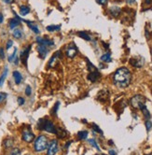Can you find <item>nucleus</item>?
Listing matches in <instances>:
<instances>
[{
	"label": "nucleus",
	"mask_w": 152,
	"mask_h": 155,
	"mask_svg": "<svg viewBox=\"0 0 152 155\" xmlns=\"http://www.w3.org/2000/svg\"><path fill=\"white\" fill-rule=\"evenodd\" d=\"M88 142H89L90 144H91V146H93V147H94V148L96 149L97 150H100L99 146L97 145V143H96V141H95V139H94V138H91V139H89V140H88Z\"/></svg>",
	"instance_id": "30"
},
{
	"label": "nucleus",
	"mask_w": 152,
	"mask_h": 155,
	"mask_svg": "<svg viewBox=\"0 0 152 155\" xmlns=\"http://www.w3.org/2000/svg\"><path fill=\"white\" fill-rule=\"evenodd\" d=\"M12 45H13V41L11 40V39H9L7 42V44H6V49L7 50H10V48L12 47Z\"/></svg>",
	"instance_id": "36"
},
{
	"label": "nucleus",
	"mask_w": 152,
	"mask_h": 155,
	"mask_svg": "<svg viewBox=\"0 0 152 155\" xmlns=\"http://www.w3.org/2000/svg\"><path fill=\"white\" fill-rule=\"evenodd\" d=\"M7 96V94L6 93H3V92L0 93V104H1V103H3L4 101L6 100Z\"/></svg>",
	"instance_id": "31"
},
{
	"label": "nucleus",
	"mask_w": 152,
	"mask_h": 155,
	"mask_svg": "<svg viewBox=\"0 0 152 155\" xmlns=\"http://www.w3.org/2000/svg\"><path fill=\"white\" fill-rule=\"evenodd\" d=\"M29 13H30V9L27 6L22 5V6L20 7V14H21L22 16H26Z\"/></svg>",
	"instance_id": "19"
},
{
	"label": "nucleus",
	"mask_w": 152,
	"mask_h": 155,
	"mask_svg": "<svg viewBox=\"0 0 152 155\" xmlns=\"http://www.w3.org/2000/svg\"><path fill=\"white\" fill-rule=\"evenodd\" d=\"M78 36L79 38H81L83 39H85V40L87 41H91V36L86 33V32H83V31H80V32H78Z\"/></svg>",
	"instance_id": "18"
},
{
	"label": "nucleus",
	"mask_w": 152,
	"mask_h": 155,
	"mask_svg": "<svg viewBox=\"0 0 152 155\" xmlns=\"http://www.w3.org/2000/svg\"><path fill=\"white\" fill-rule=\"evenodd\" d=\"M93 129L94 132H97L99 134H103V131L100 129V127L97 125V124H93Z\"/></svg>",
	"instance_id": "32"
},
{
	"label": "nucleus",
	"mask_w": 152,
	"mask_h": 155,
	"mask_svg": "<svg viewBox=\"0 0 152 155\" xmlns=\"http://www.w3.org/2000/svg\"><path fill=\"white\" fill-rule=\"evenodd\" d=\"M152 127V122L149 121V120H147L146 121V128H147V131H149Z\"/></svg>",
	"instance_id": "34"
},
{
	"label": "nucleus",
	"mask_w": 152,
	"mask_h": 155,
	"mask_svg": "<svg viewBox=\"0 0 152 155\" xmlns=\"http://www.w3.org/2000/svg\"><path fill=\"white\" fill-rule=\"evenodd\" d=\"M31 50V45H29L28 47H26L25 50L22 51L21 55H20V59H21L22 63L25 66H27V60H28V56H29V53Z\"/></svg>",
	"instance_id": "9"
},
{
	"label": "nucleus",
	"mask_w": 152,
	"mask_h": 155,
	"mask_svg": "<svg viewBox=\"0 0 152 155\" xmlns=\"http://www.w3.org/2000/svg\"><path fill=\"white\" fill-rule=\"evenodd\" d=\"M88 137V131H79V132L78 133V138L80 140H84L86 139V138Z\"/></svg>",
	"instance_id": "21"
},
{
	"label": "nucleus",
	"mask_w": 152,
	"mask_h": 155,
	"mask_svg": "<svg viewBox=\"0 0 152 155\" xmlns=\"http://www.w3.org/2000/svg\"><path fill=\"white\" fill-rule=\"evenodd\" d=\"M135 1H136V0H126L127 4H129V5H133V4L135 3Z\"/></svg>",
	"instance_id": "41"
},
{
	"label": "nucleus",
	"mask_w": 152,
	"mask_h": 155,
	"mask_svg": "<svg viewBox=\"0 0 152 155\" xmlns=\"http://www.w3.org/2000/svg\"><path fill=\"white\" fill-rule=\"evenodd\" d=\"M7 76V68L6 67L5 70L3 71L1 77H0V86H2L4 84V82H5V79H6Z\"/></svg>",
	"instance_id": "25"
},
{
	"label": "nucleus",
	"mask_w": 152,
	"mask_h": 155,
	"mask_svg": "<svg viewBox=\"0 0 152 155\" xmlns=\"http://www.w3.org/2000/svg\"><path fill=\"white\" fill-rule=\"evenodd\" d=\"M71 143H72V141H68V142H67V143H65V149H68V148H69V146H70V144H71Z\"/></svg>",
	"instance_id": "42"
},
{
	"label": "nucleus",
	"mask_w": 152,
	"mask_h": 155,
	"mask_svg": "<svg viewBox=\"0 0 152 155\" xmlns=\"http://www.w3.org/2000/svg\"><path fill=\"white\" fill-rule=\"evenodd\" d=\"M10 155H21V150L17 148H15L10 152Z\"/></svg>",
	"instance_id": "33"
},
{
	"label": "nucleus",
	"mask_w": 152,
	"mask_h": 155,
	"mask_svg": "<svg viewBox=\"0 0 152 155\" xmlns=\"http://www.w3.org/2000/svg\"><path fill=\"white\" fill-rule=\"evenodd\" d=\"M100 78H101V74L99 73V71L97 69L91 71L89 75H88V79L91 82H96L98 79H100Z\"/></svg>",
	"instance_id": "11"
},
{
	"label": "nucleus",
	"mask_w": 152,
	"mask_h": 155,
	"mask_svg": "<svg viewBox=\"0 0 152 155\" xmlns=\"http://www.w3.org/2000/svg\"><path fill=\"white\" fill-rule=\"evenodd\" d=\"M58 150V141L56 139H52L48 145L47 155H55Z\"/></svg>",
	"instance_id": "6"
},
{
	"label": "nucleus",
	"mask_w": 152,
	"mask_h": 155,
	"mask_svg": "<svg viewBox=\"0 0 152 155\" xmlns=\"http://www.w3.org/2000/svg\"><path fill=\"white\" fill-rule=\"evenodd\" d=\"M13 145V139L12 138H7V139L4 140V147L5 148H10Z\"/></svg>",
	"instance_id": "26"
},
{
	"label": "nucleus",
	"mask_w": 152,
	"mask_h": 155,
	"mask_svg": "<svg viewBox=\"0 0 152 155\" xmlns=\"http://www.w3.org/2000/svg\"><path fill=\"white\" fill-rule=\"evenodd\" d=\"M96 2L99 4V5L105 6V5H106V3H107V0H96Z\"/></svg>",
	"instance_id": "38"
},
{
	"label": "nucleus",
	"mask_w": 152,
	"mask_h": 155,
	"mask_svg": "<svg viewBox=\"0 0 152 155\" xmlns=\"http://www.w3.org/2000/svg\"><path fill=\"white\" fill-rule=\"evenodd\" d=\"M3 21H4V16L2 13H0V23H2Z\"/></svg>",
	"instance_id": "43"
},
{
	"label": "nucleus",
	"mask_w": 152,
	"mask_h": 155,
	"mask_svg": "<svg viewBox=\"0 0 152 155\" xmlns=\"http://www.w3.org/2000/svg\"><path fill=\"white\" fill-rule=\"evenodd\" d=\"M59 106H60V103L57 102V103H56V104L54 105L53 109H51L50 113H51V115H52V116H56V115H57V111H58V109H59Z\"/></svg>",
	"instance_id": "29"
},
{
	"label": "nucleus",
	"mask_w": 152,
	"mask_h": 155,
	"mask_svg": "<svg viewBox=\"0 0 152 155\" xmlns=\"http://www.w3.org/2000/svg\"><path fill=\"white\" fill-rule=\"evenodd\" d=\"M12 35H13V37H14L15 38L20 39V38L22 37V30H20V29H15V30L13 31Z\"/></svg>",
	"instance_id": "28"
},
{
	"label": "nucleus",
	"mask_w": 152,
	"mask_h": 155,
	"mask_svg": "<svg viewBox=\"0 0 152 155\" xmlns=\"http://www.w3.org/2000/svg\"><path fill=\"white\" fill-rule=\"evenodd\" d=\"M17 100H18V104H19L20 106H22V105L25 103V99H23L22 97H21V96L18 97Z\"/></svg>",
	"instance_id": "37"
},
{
	"label": "nucleus",
	"mask_w": 152,
	"mask_h": 155,
	"mask_svg": "<svg viewBox=\"0 0 152 155\" xmlns=\"http://www.w3.org/2000/svg\"><path fill=\"white\" fill-rule=\"evenodd\" d=\"M21 25V21L18 20L17 18H12L9 21V27L10 29H15L18 25Z\"/></svg>",
	"instance_id": "15"
},
{
	"label": "nucleus",
	"mask_w": 152,
	"mask_h": 155,
	"mask_svg": "<svg viewBox=\"0 0 152 155\" xmlns=\"http://www.w3.org/2000/svg\"><path fill=\"white\" fill-rule=\"evenodd\" d=\"M32 94V89H31V87L29 85H27L26 86V88H25V94L27 95V96H30Z\"/></svg>",
	"instance_id": "35"
},
{
	"label": "nucleus",
	"mask_w": 152,
	"mask_h": 155,
	"mask_svg": "<svg viewBox=\"0 0 152 155\" xmlns=\"http://www.w3.org/2000/svg\"><path fill=\"white\" fill-rule=\"evenodd\" d=\"M147 99L145 96H143L141 94H136L134 95V97L131 98V105L133 106V108L134 109H141L144 106H146Z\"/></svg>",
	"instance_id": "4"
},
{
	"label": "nucleus",
	"mask_w": 152,
	"mask_h": 155,
	"mask_svg": "<svg viewBox=\"0 0 152 155\" xmlns=\"http://www.w3.org/2000/svg\"><path fill=\"white\" fill-rule=\"evenodd\" d=\"M16 56H17V48H14V50H13V53L10 54L9 55V62L10 63H12L14 61V59L16 58Z\"/></svg>",
	"instance_id": "27"
},
{
	"label": "nucleus",
	"mask_w": 152,
	"mask_h": 155,
	"mask_svg": "<svg viewBox=\"0 0 152 155\" xmlns=\"http://www.w3.org/2000/svg\"><path fill=\"white\" fill-rule=\"evenodd\" d=\"M21 21H23V22H25L27 25H28V26H29V28L34 32L35 34H39V29H38V27H37V25H35V23H34L33 22H30V21H26V20H22V18H21Z\"/></svg>",
	"instance_id": "13"
},
{
	"label": "nucleus",
	"mask_w": 152,
	"mask_h": 155,
	"mask_svg": "<svg viewBox=\"0 0 152 155\" xmlns=\"http://www.w3.org/2000/svg\"><path fill=\"white\" fill-rule=\"evenodd\" d=\"M37 127L39 130L46 131L48 133L55 134L56 133V127L54 126L53 122L50 120H46V119H41L37 122Z\"/></svg>",
	"instance_id": "3"
},
{
	"label": "nucleus",
	"mask_w": 152,
	"mask_h": 155,
	"mask_svg": "<svg viewBox=\"0 0 152 155\" xmlns=\"http://www.w3.org/2000/svg\"><path fill=\"white\" fill-rule=\"evenodd\" d=\"M46 29H47L48 32H50V33H51V32H54V31H57V30L61 29V25H49V26L46 27Z\"/></svg>",
	"instance_id": "22"
},
{
	"label": "nucleus",
	"mask_w": 152,
	"mask_h": 155,
	"mask_svg": "<svg viewBox=\"0 0 152 155\" xmlns=\"http://www.w3.org/2000/svg\"><path fill=\"white\" fill-rule=\"evenodd\" d=\"M37 51H38V54L40 58L42 59H45L46 56L49 53V49H48L47 46H44V45H38L37 46Z\"/></svg>",
	"instance_id": "12"
},
{
	"label": "nucleus",
	"mask_w": 152,
	"mask_h": 155,
	"mask_svg": "<svg viewBox=\"0 0 152 155\" xmlns=\"http://www.w3.org/2000/svg\"><path fill=\"white\" fill-rule=\"evenodd\" d=\"M22 138L26 143H31L35 139V134L30 129H25L22 133Z\"/></svg>",
	"instance_id": "5"
},
{
	"label": "nucleus",
	"mask_w": 152,
	"mask_h": 155,
	"mask_svg": "<svg viewBox=\"0 0 152 155\" xmlns=\"http://www.w3.org/2000/svg\"><path fill=\"white\" fill-rule=\"evenodd\" d=\"M132 81V74L127 67H121L115 72L113 76V82L119 88H126Z\"/></svg>",
	"instance_id": "1"
},
{
	"label": "nucleus",
	"mask_w": 152,
	"mask_h": 155,
	"mask_svg": "<svg viewBox=\"0 0 152 155\" xmlns=\"http://www.w3.org/2000/svg\"><path fill=\"white\" fill-rule=\"evenodd\" d=\"M107 97H108V93L105 92V91H101L98 94L97 99H99L100 101H106L107 99Z\"/></svg>",
	"instance_id": "20"
},
{
	"label": "nucleus",
	"mask_w": 152,
	"mask_h": 155,
	"mask_svg": "<svg viewBox=\"0 0 152 155\" xmlns=\"http://www.w3.org/2000/svg\"><path fill=\"white\" fill-rule=\"evenodd\" d=\"M66 56L68 58H74L78 54V48L75 44H70L66 47Z\"/></svg>",
	"instance_id": "7"
},
{
	"label": "nucleus",
	"mask_w": 152,
	"mask_h": 155,
	"mask_svg": "<svg viewBox=\"0 0 152 155\" xmlns=\"http://www.w3.org/2000/svg\"><path fill=\"white\" fill-rule=\"evenodd\" d=\"M101 61L106 62V63L111 62V54L109 53H106L105 54H103L101 56Z\"/></svg>",
	"instance_id": "24"
},
{
	"label": "nucleus",
	"mask_w": 152,
	"mask_h": 155,
	"mask_svg": "<svg viewBox=\"0 0 152 155\" xmlns=\"http://www.w3.org/2000/svg\"><path fill=\"white\" fill-rule=\"evenodd\" d=\"M56 136H57L59 138H65L66 136H67V132H66V130L65 129H63V128H61V127H57L56 128Z\"/></svg>",
	"instance_id": "16"
},
{
	"label": "nucleus",
	"mask_w": 152,
	"mask_h": 155,
	"mask_svg": "<svg viewBox=\"0 0 152 155\" xmlns=\"http://www.w3.org/2000/svg\"><path fill=\"white\" fill-rule=\"evenodd\" d=\"M0 58H1V59L5 58V51H4L3 48H0Z\"/></svg>",
	"instance_id": "39"
},
{
	"label": "nucleus",
	"mask_w": 152,
	"mask_h": 155,
	"mask_svg": "<svg viewBox=\"0 0 152 155\" xmlns=\"http://www.w3.org/2000/svg\"><path fill=\"white\" fill-rule=\"evenodd\" d=\"M12 76H13V79H14V81L17 85L21 84L22 81V74L19 72V71H13L12 73Z\"/></svg>",
	"instance_id": "14"
},
{
	"label": "nucleus",
	"mask_w": 152,
	"mask_h": 155,
	"mask_svg": "<svg viewBox=\"0 0 152 155\" xmlns=\"http://www.w3.org/2000/svg\"><path fill=\"white\" fill-rule=\"evenodd\" d=\"M109 154H110V155H117V153H116L115 150H109Z\"/></svg>",
	"instance_id": "44"
},
{
	"label": "nucleus",
	"mask_w": 152,
	"mask_h": 155,
	"mask_svg": "<svg viewBox=\"0 0 152 155\" xmlns=\"http://www.w3.org/2000/svg\"><path fill=\"white\" fill-rule=\"evenodd\" d=\"M35 41H37L39 45H44L47 47H51L54 45V42L51 40V39H47L44 38H40V37H37L35 38Z\"/></svg>",
	"instance_id": "10"
},
{
	"label": "nucleus",
	"mask_w": 152,
	"mask_h": 155,
	"mask_svg": "<svg viewBox=\"0 0 152 155\" xmlns=\"http://www.w3.org/2000/svg\"><path fill=\"white\" fill-rule=\"evenodd\" d=\"M121 9L117 6H113L109 9V12L113 17H118V16L121 14Z\"/></svg>",
	"instance_id": "17"
},
{
	"label": "nucleus",
	"mask_w": 152,
	"mask_h": 155,
	"mask_svg": "<svg viewBox=\"0 0 152 155\" xmlns=\"http://www.w3.org/2000/svg\"><path fill=\"white\" fill-rule=\"evenodd\" d=\"M2 1H3L4 3H6V4H9V5L14 3V0H2Z\"/></svg>",
	"instance_id": "40"
},
{
	"label": "nucleus",
	"mask_w": 152,
	"mask_h": 155,
	"mask_svg": "<svg viewBox=\"0 0 152 155\" xmlns=\"http://www.w3.org/2000/svg\"><path fill=\"white\" fill-rule=\"evenodd\" d=\"M130 64L133 66L136 67V68H140L144 66V59L140 56L137 57H133L130 59Z\"/></svg>",
	"instance_id": "8"
},
{
	"label": "nucleus",
	"mask_w": 152,
	"mask_h": 155,
	"mask_svg": "<svg viewBox=\"0 0 152 155\" xmlns=\"http://www.w3.org/2000/svg\"><path fill=\"white\" fill-rule=\"evenodd\" d=\"M141 110H142V112H143V114H144V117L146 118V120H149L151 116H150V113H149V109H147V107L144 106L143 108L141 109Z\"/></svg>",
	"instance_id": "23"
},
{
	"label": "nucleus",
	"mask_w": 152,
	"mask_h": 155,
	"mask_svg": "<svg viewBox=\"0 0 152 155\" xmlns=\"http://www.w3.org/2000/svg\"><path fill=\"white\" fill-rule=\"evenodd\" d=\"M48 145H49V140H48L47 137L40 135L35 138L34 143V150L37 152H41L48 148Z\"/></svg>",
	"instance_id": "2"
}]
</instances>
